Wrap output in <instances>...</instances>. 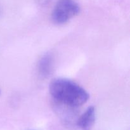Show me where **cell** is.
Returning <instances> with one entry per match:
<instances>
[{"label": "cell", "mask_w": 130, "mask_h": 130, "mask_svg": "<svg viewBox=\"0 0 130 130\" xmlns=\"http://www.w3.org/2000/svg\"><path fill=\"white\" fill-rule=\"evenodd\" d=\"M52 0H38L39 3L42 5H46L52 1Z\"/></svg>", "instance_id": "5"}, {"label": "cell", "mask_w": 130, "mask_h": 130, "mask_svg": "<svg viewBox=\"0 0 130 130\" xmlns=\"http://www.w3.org/2000/svg\"><path fill=\"white\" fill-rule=\"evenodd\" d=\"M50 93L55 102L77 108L86 104L90 95L76 83L66 78H57L50 83Z\"/></svg>", "instance_id": "1"}, {"label": "cell", "mask_w": 130, "mask_h": 130, "mask_svg": "<svg viewBox=\"0 0 130 130\" xmlns=\"http://www.w3.org/2000/svg\"><path fill=\"white\" fill-rule=\"evenodd\" d=\"M96 119V110L90 106L77 118L76 125L81 130H91Z\"/></svg>", "instance_id": "3"}, {"label": "cell", "mask_w": 130, "mask_h": 130, "mask_svg": "<svg viewBox=\"0 0 130 130\" xmlns=\"http://www.w3.org/2000/svg\"><path fill=\"white\" fill-rule=\"evenodd\" d=\"M80 6L76 0H58L52 13V20L57 25H62L77 16Z\"/></svg>", "instance_id": "2"}, {"label": "cell", "mask_w": 130, "mask_h": 130, "mask_svg": "<svg viewBox=\"0 0 130 130\" xmlns=\"http://www.w3.org/2000/svg\"><path fill=\"white\" fill-rule=\"evenodd\" d=\"M53 66V58L52 55L46 54L39 60L38 65V71L42 77H48L52 73Z\"/></svg>", "instance_id": "4"}]
</instances>
